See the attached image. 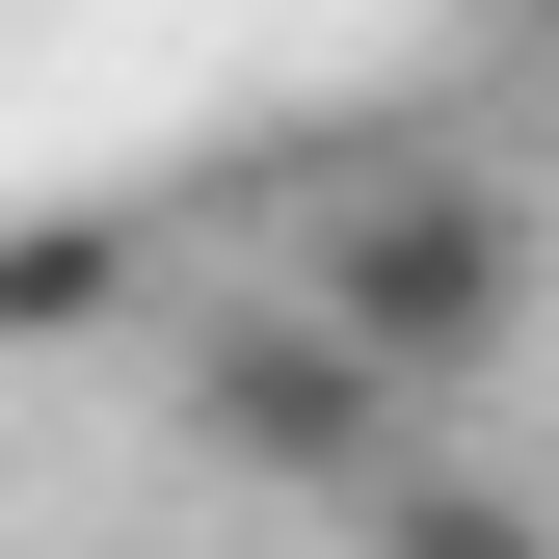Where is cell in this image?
I'll list each match as a JSON object with an SVG mask.
<instances>
[{
	"instance_id": "1",
	"label": "cell",
	"mask_w": 559,
	"mask_h": 559,
	"mask_svg": "<svg viewBox=\"0 0 559 559\" xmlns=\"http://www.w3.org/2000/svg\"><path fill=\"white\" fill-rule=\"evenodd\" d=\"M294 294H320V320H346V346H373V373L453 427V400L533 346V214H507V187H427V160H373V187L294 240Z\"/></svg>"
},
{
	"instance_id": "2",
	"label": "cell",
	"mask_w": 559,
	"mask_h": 559,
	"mask_svg": "<svg viewBox=\"0 0 559 559\" xmlns=\"http://www.w3.org/2000/svg\"><path fill=\"white\" fill-rule=\"evenodd\" d=\"M187 453L266 479V507H346V479H400V453H427V400H400L320 294H214V320H187Z\"/></svg>"
},
{
	"instance_id": "3",
	"label": "cell",
	"mask_w": 559,
	"mask_h": 559,
	"mask_svg": "<svg viewBox=\"0 0 559 559\" xmlns=\"http://www.w3.org/2000/svg\"><path fill=\"white\" fill-rule=\"evenodd\" d=\"M346 559H559V533H533L479 453H400V479H346Z\"/></svg>"
},
{
	"instance_id": "4",
	"label": "cell",
	"mask_w": 559,
	"mask_h": 559,
	"mask_svg": "<svg viewBox=\"0 0 559 559\" xmlns=\"http://www.w3.org/2000/svg\"><path fill=\"white\" fill-rule=\"evenodd\" d=\"M507 27H533V53H559V0H507Z\"/></svg>"
}]
</instances>
